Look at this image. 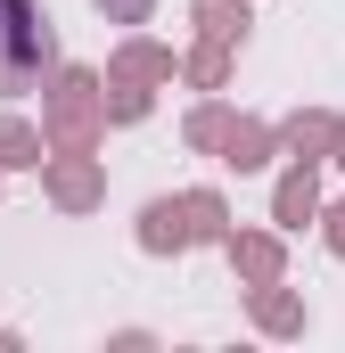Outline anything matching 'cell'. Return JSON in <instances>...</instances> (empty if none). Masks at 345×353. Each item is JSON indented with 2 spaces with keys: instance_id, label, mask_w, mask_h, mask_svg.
<instances>
[{
  "instance_id": "6da1fadb",
  "label": "cell",
  "mask_w": 345,
  "mask_h": 353,
  "mask_svg": "<svg viewBox=\"0 0 345 353\" xmlns=\"http://www.w3.org/2000/svg\"><path fill=\"white\" fill-rule=\"evenodd\" d=\"M41 58H50V17L33 0H0V99L33 83Z\"/></svg>"
},
{
  "instance_id": "7a4b0ae2",
  "label": "cell",
  "mask_w": 345,
  "mask_h": 353,
  "mask_svg": "<svg viewBox=\"0 0 345 353\" xmlns=\"http://www.w3.org/2000/svg\"><path fill=\"white\" fill-rule=\"evenodd\" d=\"M197 17H206L214 33H239V25H247V8H230V0H197Z\"/></svg>"
},
{
  "instance_id": "3957f363",
  "label": "cell",
  "mask_w": 345,
  "mask_h": 353,
  "mask_svg": "<svg viewBox=\"0 0 345 353\" xmlns=\"http://www.w3.org/2000/svg\"><path fill=\"white\" fill-rule=\"evenodd\" d=\"M279 214H288V222H304V214H313V181H304V173L279 189Z\"/></svg>"
},
{
  "instance_id": "277c9868",
  "label": "cell",
  "mask_w": 345,
  "mask_h": 353,
  "mask_svg": "<svg viewBox=\"0 0 345 353\" xmlns=\"http://www.w3.org/2000/svg\"><path fill=\"white\" fill-rule=\"evenodd\" d=\"M33 157V132H17V123H0V165H25Z\"/></svg>"
},
{
  "instance_id": "5b68a950",
  "label": "cell",
  "mask_w": 345,
  "mask_h": 353,
  "mask_svg": "<svg viewBox=\"0 0 345 353\" xmlns=\"http://www.w3.org/2000/svg\"><path fill=\"white\" fill-rule=\"evenodd\" d=\"M107 8H124V17H140V8H148V0H107Z\"/></svg>"
},
{
  "instance_id": "8992f818",
  "label": "cell",
  "mask_w": 345,
  "mask_h": 353,
  "mask_svg": "<svg viewBox=\"0 0 345 353\" xmlns=\"http://www.w3.org/2000/svg\"><path fill=\"white\" fill-rule=\"evenodd\" d=\"M337 247H345V214H337Z\"/></svg>"
}]
</instances>
